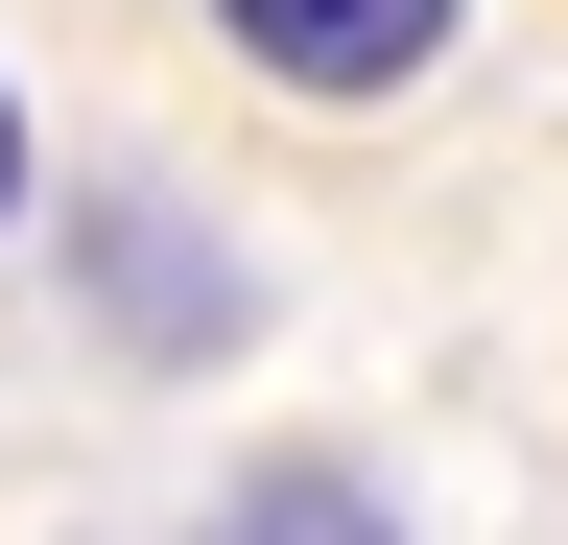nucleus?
Here are the masks:
<instances>
[{
  "label": "nucleus",
  "instance_id": "nucleus-1",
  "mask_svg": "<svg viewBox=\"0 0 568 545\" xmlns=\"http://www.w3.org/2000/svg\"><path fill=\"white\" fill-rule=\"evenodd\" d=\"M95 332L119 356H237V238L166 214V190H119L95 214Z\"/></svg>",
  "mask_w": 568,
  "mask_h": 545
},
{
  "label": "nucleus",
  "instance_id": "nucleus-2",
  "mask_svg": "<svg viewBox=\"0 0 568 545\" xmlns=\"http://www.w3.org/2000/svg\"><path fill=\"white\" fill-rule=\"evenodd\" d=\"M213 48L284 95H403L426 48H450V0H213Z\"/></svg>",
  "mask_w": 568,
  "mask_h": 545
},
{
  "label": "nucleus",
  "instance_id": "nucleus-3",
  "mask_svg": "<svg viewBox=\"0 0 568 545\" xmlns=\"http://www.w3.org/2000/svg\"><path fill=\"white\" fill-rule=\"evenodd\" d=\"M190 545H403V498H379L355 451H261V474H237Z\"/></svg>",
  "mask_w": 568,
  "mask_h": 545
},
{
  "label": "nucleus",
  "instance_id": "nucleus-4",
  "mask_svg": "<svg viewBox=\"0 0 568 545\" xmlns=\"http://www.w3.org/2000/svg\"><path fill=\"white\" fill-rule=\"evenodd\" d=\"M0 238H24V95H0Z\"/></svg>",
  "mask_w": 568,
  "mask_h": 545
}]
</instances>
